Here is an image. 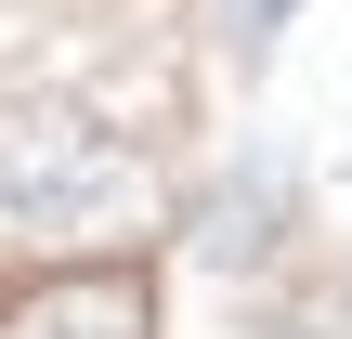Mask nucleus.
Wrapping results in <instances>:
<instances>
[{
    "label": "nucleus",
    "mask_w": 352,
    "mask_h": 339,
    "mask_svg": "<svg viewBox=\"0 0 352 339\" xmlns=\"http://www.w3.org/2000/svg\"><path fill=\"white\" fill-rule=\"evenodd\" d=\"M144 209L131 144H104L78 105H0V222L13 235H104Z\"/></svg>",
    "instance_id": "obj_1"
},
{
    "label": "nucleus",
    "mask_w": 352,
    "mask_h": 339,
    "mask_svg": "<svg viewBox=\"0 0 352 339\" xmlns=\"http://www.w3.org/2000/svg\"><path fill=\"white\" fill-rule=\"evenodd\" d=\"M0 339H157V300H144V274H39Z\"/></svg>",
    "instance_id": "obj_2"
}]
</instances>
